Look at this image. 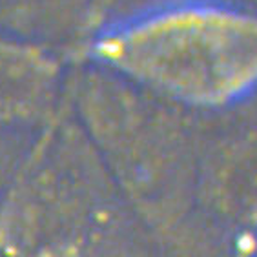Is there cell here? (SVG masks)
Returning a JSON list of instances; mask_svg holds the SVG:
<instances>
[{
	"label": "cell",
	"mask_w": 257,
	"mask_h": 257,
	"mask_svg": "<svg viewBox=\"0 0 257 257\" xmlns=\"http://www.w3.org/2000/svg\"><path fill=\"white\" fill-rule=\"evenodd\" d=\"M88 99L97 152L164 257H235V241L201 210V152L172 102L126 79Z\"/></svg>",
	"instance_id": "cell-1"
},
{
	"label": "cell",
	"mask_w": 257,
	"mask_h": 257,
	"mask_svg": "<svg viewBox=\"0 0 257 257\" xmlns=\"http://www.w3.org/2000/svg\"><path fill=\"white\" fill-rule=\"evenodd\" d=\"M0 250L13 257H164L97 150L48 139L0 192Z\"/></svg>",
	"instance_id": "cell-2"
},
{
	"label": "cell",
	"mask_w": 257,
	"mask_h": 257,
	"mask_svg": "<svg viewBox=\"0 0 257 257\" xmlns=\"http://www.w3.org/2000/svg\"><path fill=\"white\" fill-rule=\"evenodd\" d=\"M97 57L172 104L232 108L257 95V17L217 6H175L106 33Z\"/></svg>",
	"instance_id": "cell-3"
},
{
	"label": "cell",
	"mask_w": 257,
	"mask_h": 257,
	"mask_svg": "<svg viewBox=\"0 0 257 257\" xmlns=\"http://www.w3.org/2000/svg\"><path fill=\"white\" fill-rule=\"evenodd\" d=\"M201 152L199 204L224 235L244 242L257 233V104Z\"/></svg>",
	"instance_id": "cell-4"
},
{
	"label": "cell",
	"mask_w": 257,
	"mask_h": 257,
	"mask_svg": "<svg viewBox=\"0 0 257 257\" xmlns=\"http://www.w3.org/2000/svg\"><path fill=\"white\" fill-rule=\"evenodd\" d=\"M237 257H257V233L239 244Z\"/></svg>",
	"instance_id": "cell-5"
},
{
	"label": "cell",
	"mask_w": 257,
	"mask_h": 257,
	"mask_svg": "<svg viewBox=\"0 0 257 257\" xmlns=\"http://www.w3.org/2000/svg\"><path fill=\"white\" fill-rule=\"evenodd\" d=\"M0 257H13V255H10V253H6L4 250H0Z\"/></svg>",
	"instance_id": "cell-6"
}]
</instances>
